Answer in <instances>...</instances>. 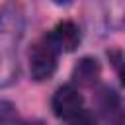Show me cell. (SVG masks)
Segmentation results:
<instances>
[{"label":"cell","mask_w":125,"mask_h":125,"mask_svg":"<svg viewBox=\"0 0 125 125\" xmlns=\"http://www.w3.org/2000/svg\"><path fill=\"white\" fill-rule=\"evenodd\" d=\"M53 2H55L57 6H68V4L72 2V0H53Z\"/></svg>","instance_id":"9c48e42d"},{"label":"cell","mask_w":125,"mask_h":125,"mask_svg":"<svg viewBox=\"0 0 125 125\" xmlns=\"http://www.w3.org/2000/svg\"><path fill=\"white\" fill-rule=\"evenodd\" d=\"M59 53L61 51L53 43L49 33H45L43 37L33 41V45L29 47L27 59H29V74L35 82L49 80L55 74L57 62H59Z\"/></svg>","instance_id":"3957f363"},{"label":"cell","mask_w":125,"mask_h":125,"mask_svg":"<svg viewBox=\"0 0 125 125\" xmlns=\"http://www.w3.org/2000/svg\"><path fill=\"white\" fill-rule=\"evenodd\" d=\"M51 109L59 119L68 123H88L94 119L84 109V98L74 84H64L57 88L51 98Z\"/></svg>","instance_id":"7a4b0ae2"},{"label":"cell","mask_w":125,"mask_h":125,"mask_svg":"<svg viewBox=\"0 0 125 125\" xmlns=\"http://www.w3.org/2000/svg\"><path fill=\"white\" fill-rule=\"evenodd\" d=\"M117 72H119V78H121V84L125 86V61H121L117 64Z\"/></svg>","instance_id":"ba28073f"},{"label":"cell","mask_w":125,"mask_h":125,"mask_svg":"<svg viewBox=\"0 0 125 125\" xmlns=\"http://www.w3.org/2000/svg\"><path fill=\"white\" fill-rule=\"evenodd\" d=\"M16 119V107L10 102H0V121H12Z\"/></svg>","instance_id":"52a82bcc"},{"label":"cell","mask_w":125,"mask_h":125,"mask_svg":"<svg viewBox=\"0 0 125 125\" xmlns=\"http://www.w3.org/2000/svg\"><path fill=\"white\" fill-rule=\"evenodd\" d=\"M96 107L105 121H121L123 119V100L111 88H102L96 96Z\"/></svg>","instance_id":"5b68a950"},{"label":"cell","mask_w":125,"mask_h":125,"mask_svg":"<svg viewBox=\"0 0 125 125\" xmlns=\"http://www.w3.org/2000/svg\"><path fill=\"white\" fill-rule=\"evenodd\" d=\"M102 76V64L94 57H82L72 68V82L82 88H92Z\"/></svg>","instance_id":"8992f818"},{"label":"cell","mask_w":125,"mask_h":125,"mask_svg":"<svg viewBox=\"0 0 125 125\" xmlns=\"http://www.w3.org/2000/svg\"><path fill=\"white\" fill-rule=\"evenodd\" d=\"M25 33V10L20 0L0 6V90L14 84L20 74L18 51Z\"/></svg>","instance_id":"6da1fadb"},{"label":"cell","mask_w":125,"mask_h":125,"mask_svg":"<svg viewBox=\"0 0 125 125\" xmlns=\"http://www.w3.org/2000/svg\"><path fill=\"white\" fill-rule=\"evenodd\" d=\"M49 37L53 39V43L59 47L61 53H72L78 49V45L82 41V31L74 21L62 20L49 31Z\"/></svg>","instance_id":"277c9868"}]
</instances>
